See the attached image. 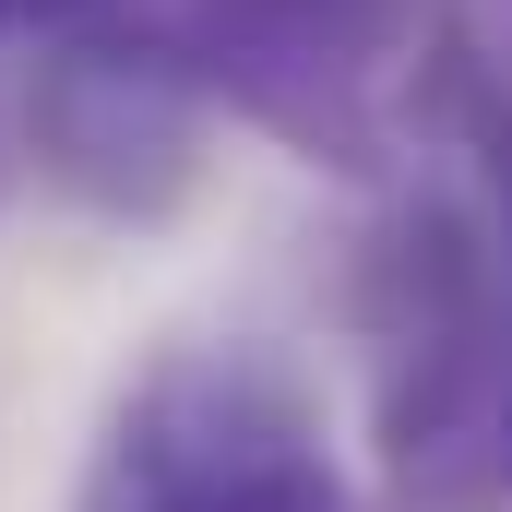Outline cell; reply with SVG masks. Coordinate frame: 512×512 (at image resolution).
<instances>
[{
    "instance_id": "6da1fadb",
    "label": "cell",
    "mask_w": 512,
    "mask_h": 512,
    "mask_svg": "<svg viewBox=\"0 0 512 512\" xmlns=\"http://www.w3.org/2000/svg\"><path fill=\"white\" fill-rule=\"evenodd\" d=\"M72 512H346L322 405L262 346H167L108 405Z\"/></svg>"
},
{
    "instance_id": "7a4b0ae2",
    "label": "cell",
    "mask_w": 512,
    "mask_h": 512,
    "mask_svg": "<svg viewBox=\"0 0 512 512\" xmlns=\"http://www.w3.org/2000/svg\"><path fill=\"white\" fill-rule=\"evenodd\" d=\"M203 72H191V48L179 36H155V24H108V12H84V24H60V48L36 60V96H24V143H36V167L84 203V215H167L179 191H191V167H203Z\"/></svg>"
},
{
    "instance_id": "3957f363",
    "label": "cell",
    "mask_w": 512,
    "mask_h": 512,
    "mask_svg": "<svg viewBox=\"0 0 512 512\" xmlns=\"http://www.w3.org/2000/svg\"><path fill=\"white\" fill-rule=\"evenodd\" d=\"M370 358H382V429L393 453H441L477 429V405L501 393L512 370V322H501V262H489V227L465 203H405L370 251Z\"/></svg>"
},
{
    "instance_id": "277c9868",
    "label": "cell",
    "mask_w": 512,
    "mask_h": 512,
    "mask_svg": "<svg viewBox=\"0 0 512 512\" xmlns=\"http://www.w3.org/2000/svg\"><path fill=\"white\" fill-rule=\"evenodd\" d=\"M179 48L239 120L286 131L298 155L370 167L382 96L417 48V0H191Z\"/></svg>"
},
{
    "instance_id": "5b68a950",
    "label": "cell",
    "mask_w": 512,
    "mask_h": 512,
    "mask_svg": "<svg viewBox=\"0 0 512 512\" xmlns=\"http://www.w3.org/2000/svg\"><path fill=\"white\" fill-rule=\"evenodd\" d=\"M0 12H12V24H48V36H60V24H84V12H108V0H0Z\"/></svg>"
},
{
    "instance_id": "8992f818",
    "label": "cell",
    "mask_w": 512,
    "mask_h": 512,
    "mask_svg": "<svg viewBox=\"0 0 512 512\" xmlns=\"http://www.w3.org/2000/svg\"><path fill=\"white\" fill-rule=\"evenodd\" d=\"M0 24H12V12H0Z\"/></svg>"
}]
</instances>
